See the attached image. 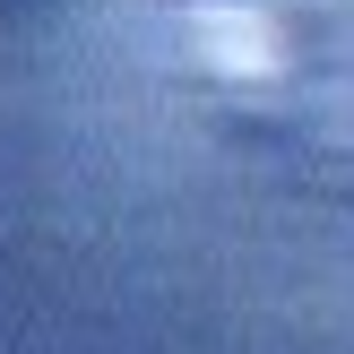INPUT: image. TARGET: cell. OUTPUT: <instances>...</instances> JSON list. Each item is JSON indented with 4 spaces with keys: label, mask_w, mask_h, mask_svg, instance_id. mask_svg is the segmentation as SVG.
I'll return each mask as SVG.
<instances>
[{
    "label": "cell",
    "mask_w": 354,
    "mask_h": 354,
    "mask_svg": "<svg viewBox=\"0 0 354 354\" xmlns=\"http://www.w3.org/2000/svg\"><path fill=\"white\" fill-rule=\"evenodd\" d=\"M199 52L216 69H268V17L259 9H199Z\"/></svg>",
    "instance_id": "6da1fadb"
}]
</instances>
